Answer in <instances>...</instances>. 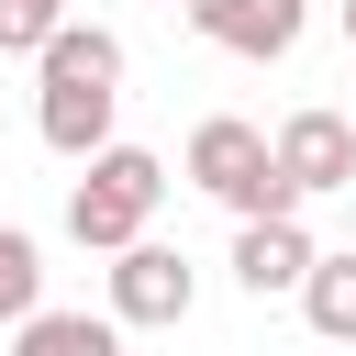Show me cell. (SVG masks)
I'll return each mask as SVG.
<instances>
[{
    "label": "cell",
    "mask_w": 356,
    "mask_h": 356,
    "mask_svg": "<svg viewBox=\"0 0 356 356\" xmlns=\"http://www.w3.org/2000/svg\"><path fill=\"white\" fill-rule=\"evenodd\" d=\"M67 22V0H0V56H44Z\"/></svg>",
    "instance_id": "cell-11"
},
{
    "label": "cell",
    "mask_w": 356,
    "mask_h": 356,
    "mask_svg": "<svg viewBox=\"0 0 356 356\" xmlns=\"http://www.w3.org/2000/svg\"><path fill=\"white\" fill-rule=\"evenodd\" d=\"M345 44H356V0H345Z\"/></svg>",
    "instance_id": "cell-12"
},
{
    "label": "cell",
    "mask_w": 356,
    "mask_h": 356,
    "mask_svg": "<svg viewBox=\"0 0 356 356\" xmlns=\"http://www.w3.org/2000/svg\"><path fill=\"white\" fill-rule=\"evenodd\" d=\"M189 178H200L234 222H289V211L312 200V189L278 167V145H267L256 122H234V111H211V122L189 134Z\"/></svg>",
    "instance_id": "cell-2"
},
{
    "label": "cell",
    "mask_w": 356,
    "mask_h": 356,
    "mask_svg": "<svg viewBox=\"0 0 356 356\" xmlns=\"http://www.w3.org/2000/svg\"><path fill=\"white\" fill-rule=\"evenodd\" d=\"M300 22H312V0H189V33L200 44H222V56H289L300 44Z\"/></svg>",
    "instance_id": "cell-5"
},
{
    "label": "cell",
    "mask_w": 356,
    "mask_h": 356,
    "mask_svg": "<svg viewBox=\"0 0 356 356\" xmlns=\"http://www.w3.org/2000/svg\"><path fill=\"white\" fill-rule=\"evenodd\" d=\"M300 312H312V334H323V345H356V245H345V256H323V267L300 278Z\"/></svg>",
    "instance_id": "cell-9"
},
{
    "label": "cell",
    "mask_w": 356,
    "mask_h": 356,
    "mask_svg": "<svg viewBox=\"0 0 356 356\" xmlns=\"http://www.w3.org/2000/svg\"><path fill=\"white\" fill-rule=\"evenodd\" d=\"M156 200H167V167H156L145 145H100L89 178L67 189V234H78L89 256H122V245H145Z\"/></svg>",
    "instance_id": "cell-3"
},
{
    "label": "cell",
    "mask_w": 356,
    "mask_h": 356,
    "mask_svg": "<svg viewBox=\"0 0 356 356\" xmlns=\"http://www.w3.org/2000/svg\"><path fill=\"white\" fill-rule=\"evenodd\" d=\"M278 167L300 189H356V111H289L278 122Z\"/></svg>",
    "instance_id": "cell-6"
},
{
    "label": "cell",
    "mask_w": 356,
    "mask_h": 356,
    "mask_svg": "<svg viewBox=\"0 0 356 356\" xmlns=\"http://www.w3.org/2000/svg\"><path fill=\"white\" fill-rule=\"evenodd\" d=\"M11 356H122V323L111 312H33V323H11Z\"/></svg>",
    "instance_id": "cell-8"
},
{
    "label": "cell",
    "mask_w": 356,
    "mask_h": 356,
    "mask_svg": "<svg viewBox=\"0 0 356 356\" xmlns=\"http://www.w3.org/2000/svg\"><path fill=\"white\" fill-rule=\"evenodd\" d=\"M33 312H44V256H33V234L0 222V323H33Z\"/></svg>",
    "instance_id": "cell-10"
},
{
    "label": "cell",
    "mask_w": 356,
    "mask_h": 356,
    "mask_svg": "<svg viewBox=\"0 0 356 356\" xmlns=\"http://www.w3.org/2000/svg\"><path fill=\"white\" fill-rule=\"evenodd\" d=\"M323 256H312V234H300V211L289 222H245L234 234V278H245V300H278V289H300Z\"/></svg>",
    "instance_id": "cell-7"
},
{
    "label": "cell",
    "mask_w": 356,
    "mask_h": 356,
    "mask_svg": "<svg viewBox=\"0 0 356 356\" xmlns=\"http://www.w3.org/2000/svg\"><path fill=\"white\" fill-rule=\"evenodd\" d=\"M33 67H44V100H33L44 145L89 167V156L111 145V111H122V33H100V22H56V44H44Z\"/></svg>",
    "instance_id": "cell-1"
},
{
    "label": "cell",
    "mask_w": 356,
    "mask_h": 356,
    "mask_svg": "<svg viewBox=\"0 0 356 356\" xmlns=\"http://www.w3.org/2000/svg\"><path fill=\"white\" fill-rule=\"evenodd\" d=\"M345 234H356V222H345Z\"/></svg>",
    "instance_id": "cell-13"
},
{
    "label": "cell",
    "mask_w": 356,
    "mask_h": 356,
    "mask_svg": "<svg viewBox=\"0 0 356 356\" xmlns=\"http://www.w3.org/2000/svg\"><path fill=\"white\" fill-rule=\"evenodd\" d=\"M0 356H11V345H0Z\"/></svg>",
    "instance_id": "cell-14"
},
{
    "label": "cell",
    "mask_w": 356,
    "mask_h": 356,
    "mask_svg": "<svg viewBox=\"0 0 356 356\" xmlns=\"http://www.w3.org/2000/svg\"><path fill=\"white\" fill-rule=\"evenodd\" d=\"M200 300V267L178 245H122L111 256V323H189Z\"/></svg>",
    "instance_id": "cell-4"
}]
</instances>
